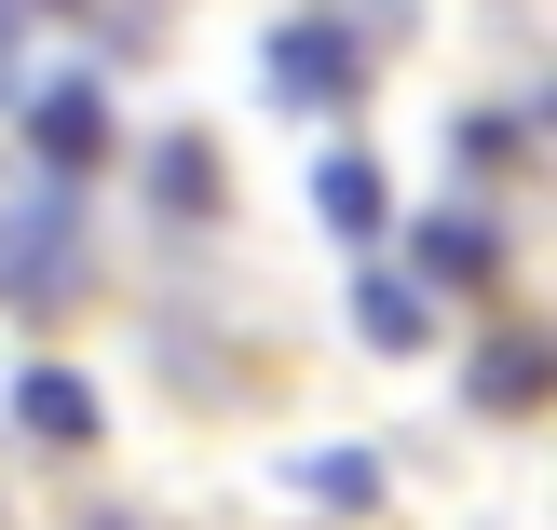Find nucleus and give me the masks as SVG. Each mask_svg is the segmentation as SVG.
Masks as SVG:
<instances>
[{"instance_id": "obj_1", "label": "nucleus", "mask_w": 557, "mask_h": 530, "mask_svg": "<svg viewBox=\"0 0 557 530\" xmlns=\"http://www.w3.org/2000/svg\"><path fill=\"white\" fill-rule=\"evenodd\" d=\"M0 299H27V313L82 299V218H69V190H41V205L0 218Z\"/></svg>"}, {"instance_id": "obj_2", "label": "nucleus", "mask_w": 557, "mask_h": 530, "mask_svg": "<svg viewBox=\"0 0 557 530\" xmlns=\"http://www.w3.org/2000/svg\"><path fill=\"white\" fill-rule=\"evenodd\" d=\"M408 259H422V286H490V272H504V232H490V218H422Z\"/></svg>"}, {"instance_id": "obj_3", "label": "nucleus", "mask_w": 557, "mask_h": 530, "mask_svg": "<svg viewBox=\"0 0 557 530\" xmlns=\"http://www.w3.org/2000/svg\"><path fill=\"white\" fill-rule=\"evenodd\" d=\"M272 82H286V96H354V82H368V54H354V41H313V27H286V41H272Z\"/></svg>"}, {"instance_id": "obj_4", "label": "nucleus", "mask_w": 557, "mask_h": 530, "mask_svg": "<svg viewBox=\"0 0 557 530\" xmlns=\"http://www.w3.org/2000/svg\"><path fill=\"white\" fill-rule=\"evenodd\" d=\"M313 205H326V232L368 245V232H381V163H368V150H326V163H313Z\"/></svg>"}, {"instance_id": "obj_5", "label": "nucleus", "mask_w": 557, "mask_h": 530, "mask_svg": "<svg viewBox=\"0 0 557 530\" xmlns=\"http://www.w3.org/2000/svg\"><path fill=\"white\" fill-rule=\"evenodd\" d=\"M27 136H41V163H96V150H109V109L82 96V82H54V96L27 109Z\"/></svg>"}, {"instance_id": "obj_6", "label": "nucleus", "mask_w": 557, "mask_h": 530, "mask_svg": "<svg viewBox=\"0 0 557 530\" xmlns=\"http://www.w3.org/2000/svg\"><path fill=\"white\" fill-rule=\"evenodd\" d=\"M14 408H27V435H54V449H82V435H96V395H82L69 368H27Z\"/></svg>"}, {"instance_id": "obj_7", "label": "nucleus", "mask_w": 557, "mask_h": 530, "mask_svg": "<svg viewBox=\"0 0 557 530\" xmlns=\"http://www.w3.org/2000/svg\"><path fill=\"white\" fill-rule=\"evenodd\" d=\"M299 490L354 517V504H381V463H368V449H313V463H299Z\"/></svg>"}, {"instance_id": "obj_8", "label": "nucleus", "mask_w": 557, "mask_h": 530, "mask_svg": "<svg viewBox=\"0 0 557 530\" xmlns=\"http://www.w3.org/2000/svg\"><path fill=\"white\" fill-rule=\"evenodd\" d=\"M476 395H490V408H531V395H544V341H490V354H476Z\"/></svg>"}, {"instance_id": "obj_9", "label": "nucleus", "mask_w": 557, "mask_h": 530, "mask_svg": "<svg viewBox=\"0 0 557 530\" xmlns=\"http://www.w3.org/2000/svg\"><path fill=\"white\" fill-rule=\"evenodd\" d=\"M354 313H368V341H381V354H408V341H422V299H408V286H381V272L354 286Z\"/></svg>"}, {"instance_id": "obj_10", "label": "nucleus", "mask_w": 557, "mask_h": 530, "mask_svg": "<svg viewBox=\"0 0 557 530\" xmlns=\"http://www.w3.org/2000/svg\"><path fill=\"white\" fill-rule=\"evenodd\" d=\"M354 14H408V0H354Z\"/></svg>"}, {"instance_id": "obj_11", "label": "nucleus", "mask_w": 557, "mask_h": 530, "mask_svg": "<svg viewBox=\"0 0 557 530\" xmlns=\"http://www.w3.org/2000/svg\"><path fill=\"white\" fill-rule=\"evenodd\" d=\"M96 530H123V517H96Z\"/></svg>"}]
</instances>
